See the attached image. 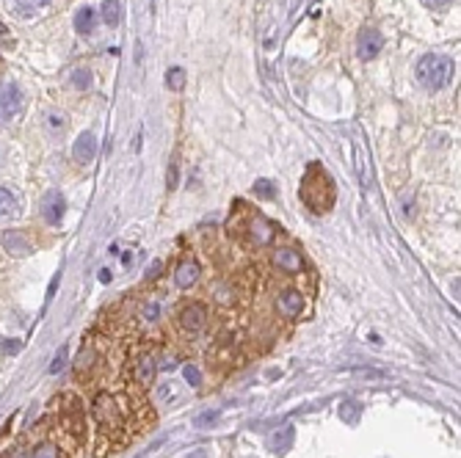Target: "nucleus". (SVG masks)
<instances>
[{
	"label": "nucleus",
	"instance_id": "obj_1",
	"mask_svg": "<svg viewBox=\"0 0 461 458\" xmlns=\"http://www.w3.org/2000/svg\"><path fill=\"white\" fill-rule=\"evenodd\" d=\"M299 196H302L304 207H309V213H315V216H323V213H329L334 207L337 188H334L331 174L320 163H309L307 166V171L302 177Z\"/></svg>",
	"mask_w": 461,
	"mask_h": 458
},
{
	"label": "nucleus",
	"instance_id": "obj_2",
	"mask_svg": "<svg viewBox=\"0 0 461 458\" xmlns=\"http://www.w3.org/2000/svg\"><path fill=\"white\" fill-rule=\"evenodd\" d=\"M456 75V64L448 58V56H439V53H428L417 61L414 67V77L417 83L425 88V91H439L445 88Z\"/></svg>",
	"mask_w": 461,
	"mask_h": 458
},
{
	"label": "nucleus",
	"instance_id": "obj_3",
	"mask_svg": "<svg viewBox=\"0 0 461 458\" xmlns=\"http://www.w3.org/2000/svg\"><path fill=\"white\" fill-rule=\"evenodd\" d=\"M232 232H237V237H240L243 243L260 248V246H268V243L274 240L276 227H274L265 216H260V213H246L243 221H232Z\"/></svg>",
	"mask_w": 461,
	"mask_h": 458
},
{
	"label": "nucleus",
	"instance_id": "obj_4",
	"mask_svg": "<svg viewBox=\"0 0 461 458\" xmlns=\"http://www.w3.org/2000/svg\"><path fill=\"white\" fill-rule=\"evenodd\" d=\"M91 409H94V417H97V423H100L102 431H108V434L122 431V406L108 392H100L94 397V406Z\"/></svg>",
	"mask_w": 461,
	"mask_h": 458
},
{
	"label": "nucleus",
	"instance_id": "obj_5",
	"mask_svg": "<svg viewBox=\"0 0 461 458\" xmlns=\"http://www.w3.org/2000/svg\"><path fill=\"white\" fill-rule=\"evenodd\" d=\"M22 111V91L14 83H3L0 86V125L11 122L14 116H19Z\"/></svg>",
	"mask_w": 461,
	"mask_h": 458
},
{
	"label": "nucleus",
	"instance_id": "obj_6",
	"mask_svg": "<svg viewBox=\"0 0 461 458\" xmlns=\"http://www.w3.org/2000/svg\"><path fill=\"white\" fill-rule=\"evenodd\" d=\"M42 219L50 224V227H58L64 221V213H67V199L58 194V191H47L42 196V207H39Z\"/></svg>",
	"mask_w": 461,
	"mask_h": 458
},
{
	"label": "nucleus",
	"instance_id": "obj_7",
	"mask_svg": "<svg viewBox=\"0 0 461 458\" xmlns=\"http://www.w3.org/2000/svg\"><path fill=\"white\" fill-rule=\"evenodd\" d=\"M180 326L188 331V334H199L205 326H208V309L205 304H199V301H191V304H185L180 309Z\"/></svg>",
	"mask_w": 461,
	"mask_h": 458
},
{
	"label": "nucleus",
	"instance_id": "obj_8",
	"mask_svg": "<svg viewBox=\"0 0 461 458\" xmlns=\"http://www.w3.org/2000/svg\"><path fill=\"white\" fill-rule=\"evenodd\" d=\"M382 47H384V36L376 28H362L359 31V36H357V53H359V58L370 61V58H376L382 53Z\"/></svg>",
	"mask_w": 461,
	"mask_h": 458
},
{
	"label": "nucleus",
	"instance_id": "obj_9",
	"mask_svg": "<svg viewBox=\"0 0 461 458\" xmlns=\"http://www.w3.org/2000/svg\"><path fill=\"white\" fill-rule=\"evenodd\" d=\"M0 243H3V251H8L11 257H28L33 251V243L22 229H6Z\"/></svg>",
	"mask_w": 461,
	"mask_h": 458
},
{
	"label": "nucleus",
	"instance_id": "obj_10",
	"mask_svg": "<svg viewBox=\"0 0 461 458\" xmlns=\"http://www.w3.org/2000/svg\"><path fill=\"white\" fill-rule=\"evenodd\" d=\"M274 265H276L279 271L290 274V276H299V274L304 271L302 254H299L296 248H290V246H276V248H274Z\"/></svg>",
	"mask_w": 461,
	"mask_h": 458
},
{
	"label": "nucleus",
	"instance_id": "obj_11",
	"mask_svg": "<svg viewBox=\"0 0 461 458\" xmlns=\"http://www.w3.org/2000/svg\"><path fill=\"white\" fill-rule=\"evenodd\" d=\"M293 442H296V428L293 425H282V428H276L268 436V450L276 453V456H285V453L293 450Z\"/></svg>",
	"mask_w": 461,
	"mask_h": 458
},
{
	"label": "nucleus",
	"instance_id": "obj_12",
	"mask_svg": "<svg viewBox=\"0 0 461 458\" xmlns=\"http://www.w3.org/2000/svg\"><path fill=\"white\" fill-rule=\"evenodd\" d=\"M94 155H97V136H94V133H80L75 139V144H72V157H75V163L86 166V163L94 160Z\"/></svg>",
	"mask_w": 461,
	"mask_h": 458
},
{
	"label": "nucleus",
	"instance_id": "obj_13",
	"mask_svg": "<svg viewBox=\"0 0 461 458\" xmlns=\"http://www.w3.org/2000/svg\"><path fill=\"white\" fill-rule=\"evenodd\" d=\"M279 312L285 315V317H299L302 315V309H304V296L299 293V290H285V293H279Z\"/></svg>",
	"mask_w": 461,
	"mask_h": 458
},
{
	"label": "nucleus",
	"instance_id": "obj_14",
	"mask_svg": "<svg viewBox=\"0 0 461 458\" xmlns=\"http://www.w3.org/2000/svg\"><path fill=\"white\" fill-rule=\"evenodd\" d=\"M196 279H199V265L196 262H182V265H177V271H174V285L177 287H182V290H188L191 285H196Z\"/></svg>",
	"mask_w": 461,
	"mask_h": 458
},
{
	"label": "nucleus",
	"instance_id": "obj_15",
	"mask_svg": "<svg viewBox=\"0 0 461 458\" xmlns=\"http://www.w3.org/2000/svg\"><path fill=\"white\" fill-rule=\"evenodd\" d=\"M94 25H97V11H94L91 6H83V8H77V14H75V31H77V33L88 36V33L94 31Z\"/></svg>",
	"mask_w": 461,
	"mask_h": 458
},
{
	"label": "nucleus",
	"instance_id": "obj_16",
	"mask_svg": "<svg viewBox=\"0 0 461 458\" xmlns=\"http://www.w3.org/2000/svg\"><path fill=\"white\" fill-rule=\"evenodd\" d=\"M50 0H11V8L19 14V17H33L36 11L47 8Z\"/></svg>",
	"mask_w": 461,
	"mask_h": 458
},
{
	"label": "nucleus",
	"instance_id": "obj_17",
	"mask_svg": "<svg viewBox=\"0 0 461 458\" xmlns=\"http://www.w3.org/2000/svg\"><path fill=\"white\" fill-rule=\"evenodd\" d=\"M155 370H157V365H155L153 356H144V359H139V362H136V381L144 384V386H147V384H153Z\"/></svg>",
	"mask_w": 461,
	"mask_h": 458
},
{
	"label": "nucleus",
	"instance_id": "obj_18",
	"mask_svg": "<svg viewBox=\"0 0 461 458\" xmlns=\"http://www.w3.org/2000/svg\"><path fill=\"white\" fill-rule=\"evenodd\" d=\"M359 417H362V403H357V400H343V403H340V420H343V423L357 425Z\"/></svg>",
	"mask_w": 461,
	"mask_h": 458
},
{
	"label": "nucleus",
	"instance_id": "obj_19",
	"mask_svg": "<svg viewBox=\"0 0 461 458\" xmlns=\"http://www.w3.org/2000/svg\"><path fill=\"white\" fill-rule=\"evenodd\" d=\"M45 127H47L50 136H61L67 130V116L58 113V111H47L45 113Z\"/></svg>",
	"mask_w": 461,
	"mask_h": 458
},
{
	"label": "nucleus",
	"instance_id": "obj_20",
	"mask_svg": "<svg viewBox=\"0 0 461 458\" xmlns=\"http://www.w3.org/2000/svg\"><path fill=\"white\" fill-rule=\"evenodd\" d=\"M119 17H122L119 0H102V19H105V25L116 28L119 25Z\"/></svg>",
	"mask_w": 461,
	"mask_h": 458
},
{
	"label": "nucleus",
	"instance_id": "obj_21",
	"mask_svg": "<svg viewBox=\"0 0 461 458\" xmlns=\"http://www.w3.org/2000/svg\"><path fill=\"white\" fill-rule=\"evenodd\" d=\"M17 213V196L8 188H0V219H8Z\"/></svg>",
	"mask_w": 461,
	"mask_h": 458
},
{
	"label": "nucleus",
	"instance_id": "obj_22",
	"mask_svg": "<svg viewBox=\"0 0 461 458\" xmlns=\"http://www.w3.org/2000/svg\"><path fill=\"white\" fill-rule=\"evenodd\" d=\"M166 86H169L171 91H180V88L185 86V70H180V67L169 70V72H166Z\"/></svg>",
	"mask_w": 461,
	"mask_h": 458
},
{
	"label": "nucleus",
	"instance_id": "obj_23",
	"mask_svg": "<svg viewBox=\"0 0 461 458\" xmlns=\"http://www.w3.org/2000/svg\"><path fill=\"white\" fill-rule=\"evenodd\" d=\"M254 196H257V199H274V196H276L274 182H268V180H257V182H254Z\"/></svg>",
	"mask_w": 461,
	"mask_h": 458
},
{
	"label": "nucleus",
	"instance_id": "obj_24",
	"mask_svg": "<svg viewBox=\"0 0 461 458\" xmlns=\"http://www.w3.org/2000/svg\"><path fill=\"white\" fill-rule=\"evenodd\" d=\"M72 86H75V88H83V91H86V88H91V72H88V70H83V67L75 70V72H72Z\"/></svg>",
	"mask_w": 461,
	"mask_h": 458
},
{
	"label": "nucleus",
	"instance_id": "obj_25",
	"mask_svg": "<svg viewBox=\"0 0 461 458\" xmlns=\"http://www.w3.org/2000/svg\"><path fill=\"white\" fill-rule=\"evenodd\" d=\"M182 376H185V381L191 384V386H202V373H199L196 365H185L182 368Z\"/></svg>",
	"mask_w": 461,
	"mask_h": 458
},
{
	"label": "nucleus",
	"instance_id": "obj_26",
	"mask_svg": "<svg viewBox=\"0 0 461 458\" xmlns=\"http://www.w3.org/2000/svg\"><path fill=\"white\" fill-rule=\"evenodd\" d=\"M31 458H58V448H56V445H50V442H47V445H39V448L33 450V456Z\"/></svg>",
	"mask_w": 461,
	"mask_h": 458
},
{
	"label": "nucleus",
	"instance_id": "obj_27",
	"mask_svg": "<svg viewBox=\"0 0 461 458\" xmlns=\"http://www.w3.org/2000/svg\"><path fill=\"white\" fill-rule=\"evenodd\" d=\"M64 365H67V345L58 348V354H56V359H53V365H50V373H61Z\"/></svg>",
	"mask_w": 461,
	"mask_h": 458
},
{
	"label": "nucleus",
	"instance_id": "obj_28",
	"mask_svg": "<svg viewBox=\"0 0 461 458\" xmlns=\"http://www.w3.org/2000/svg\"><path fill=\"white\" fill-rule=\"evenodd\" d=\"M216 420H219V411H208V414L196 417V428H205V425H210V423H216Z\"/></svg>",
	"mask_w": 461,
	"mask_h": 458
},
{
	"label": "nucleus",
	"instance_id": "obj_29",
	"mask_svg": "<svg viewBox=\"0 0 461 458\" xmlns=\"http://www.w3.org/2000/svg\"><path fill=\"white\" fill-rule=\"evenodd\" d=\"M19 348H22V342H19V340H14V342H11V340H6V342H3V351H6V354H17Z\"/></svg>",
	"mask_w": 461,
	"mask_h": 458
},
{
	"label": "nucleus",
	"instance_id": "obj_30",
	"mask_svg": "<svg viewBox=\"0 0 461 458\" xmlns=\"http://www.w3.org/2000/svg\"><path fill=\"white\" fill-rule=\"evenodd\" d=\"M425 6H431V8H442V6H451L453 0H423Z\"/></svg>",
	"mask_w": 461,
	"mask_h": 458
},
{
	"label": "nucleus",
	"instance_id": "obj_31",
	"mask_svg": "<svg viewBox=\"0 0 461 458\" xmlns=\"http://www.w3.org/2000/svg\"><path fill=\"white\" fill-rule=\"evenodd\" d=\"M100 282H102V285H108V282H111V271H108V268H102V271H100Z\"/></svg>",
	"mask_w": 461,
	"mask_h": 458
},
{
	"label": "nucleus",
	"instance_id": "obj_32",
	"mask_svg": "<svg viewBox=\"0 0 461 458\" xmlns=\"http://www.w3.org/2000/svg\"><path fill=\"white\" fill-rule=\"evenodd\" d=\"M188 458H208V450H196L194 456H188Z\"/></svg>",
	"mask_w": 461,
	"mask_h": 458
},
{
	"label": "nucleus",
	"instance_id": "obj_33",
	"mask_svg": "<svg viewBox=\"0 0 461 458\" xmlns=\"http://www.w3.org/2000/svg\"><path fill=\"white\" fill-rule=\"evenodd\" d=\"M0 163H3V150H0Z\"/></svg>",
	"mask_w": 461,
	"mask_h": 458
}]
</instances>
